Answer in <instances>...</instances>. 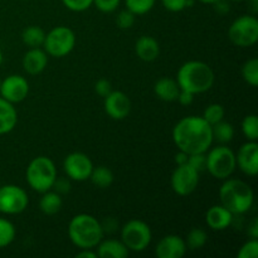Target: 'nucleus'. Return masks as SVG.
<instances>
[{
	"mask_svg": "<svg viewBox=\"0 0 258 258\" xmlns=\"http://www.w3.org/2000/svg\"><path fill=\"white\" fill-rule=\"evenodd\" d=\"M173 139L179 150L188 155L206 153L213 141L212 126L203 117L188 116L176 123Z\"/></svg>",
	"mask_w": 258,
	"mask_h": 258,
	"instance_id": "1",
	"label": "nucleus"
},
{
	"mask_svg": "<svg viewBox=\"0 0 258 258\" xmlns=\"http://www.w3.org/2000/svg\"><path fill=\"white\" fill-rule=\"evenodd\" d=\"M214 73L207 63L190 60L184 63L178 72V85L180 90L188 92L202 93L213 86Z\"/></svg>",
	"mask_w": 258,
	"mask_h": 258,
	"instance_id": "2",
	"label": "nucleus"
},
{
	"mask_svg": "<svg viewBox=\"0 0 258 258\" xmlns=\"http://www.w3.org/2000/svg\"><path fill=\"white\" fill-rule=\"evenodd\" d=\"M68 234L76 246L82 249H90L100 243L103 229L95 217L90 214H78L71 221Z\"/></svg>",
	"mask_w": 258,
	"mask_h": 258,
	"instance_id": "3",
	"label": "nucleus"
},
{
	"mask_svg": "<svg viewBox=\"0 0 258 258\" xmlns=\"http://www.w3.org/2000/svg\"><path fill=\"white\" fill-rule=\"evenodd\" d=\"M222 206L232 214H243L253 204V191L251 186L238 179H229L219 190Z\"/></svg>",
	"mask_w": 258,
	"mask_h": 258,
	"instance_id": "4",
	"label": "nucleus"
},
{
	"mask_svg": "<svg viewBox=\"0 0 258 258\" xmlns=\"http://www.w3.org/2000/svg\"><path fill=\"white\" fill-rule=\"evenodd\" d=\"M55 179H57V170L49 158L38 156L30 161L27 169V181L30 188L44 193L53 188Z\"/></svg>",
	"mask_w": 258,
	"mask_h": 258,
	"instance_id": "5",
	"label": "nucleus"
},
{
	"mask_svg": "<svg viewBox=\"0 0 258 258\" xmlns=\"http://www.w3.org/2000/svg\"><path fill=\"white\" fill-rule=\"evenodd\" d=\"M237 165L236 155L226 146H218L207 155V169L217 179H227Z\"/></svg>",
	"mask_w": 258,
	"mask_h": 258,
	"instance_id": "6",
	"label": "nucleus"
},
{
	"mask_svg": "<svg viewBox=\"0 0 258 258\" xmlns=\"http://www.w3.org/2000/svg\"><path fill=\"white\" fill-rule=\"evenodd\" d=\"M229 39L238 47H251L258 40V20L254 17L243 15L232 23Z\"/></svg>",
	"mask_w": 258,
	"mask_h": 258,
	"instance_id": "7",
	"label": "nucleus"
},
{
	"mask_svg": "<svg viewBox=\"0 0 258 258\" xmlns=\"http://www.w3.org/2000/svg\"><path fill=\"white\" fill-rule=\"evenodd\" d=\"M121 238L127 249L141 252L148 248L151 242V231L146 223L141 221H130L123 226Z\"/></svg>",
	"mask_w": 258,
	"mask_h": 258,
	"instance_id": "8",
	"label": "nucleus"
},
{
	"mask_svg": "<svg viewBox=\"0 0 258 258\" xmlns=\"http://www.w3.org/2000/svg\"><path fill=\"white\" fill-rule=\"evenodd\" d=\"M76 43L75 33L67 27H57L50 30L44 39L47 53L53 57H64L73 49Z\"/></svg>",
	"mask_w": 258,
	"mask_h": 258,
	"instance_id": "9",
	"label": "nucleus"
},
{
	"mask_svg": "<svg viewBox=\"0 0 258 258\" xmlns=\"http://www.w3.org/2000/svg\"><path fill=\"white\" fill-rule=\"evenodd\" d=\"M28 206V196L17 185L0 188V212L5 214L22 213Z\"/></svg>",
	"mask_w": 258,
	"mask_h": 258,
	"instance_id": "10",
	"label": "nucleus"
},
{
	"mask_svg": "<svg viewBox=\"0 0 258 258\" xmlns=\"http://www.w3.org/2000/svg\"><path fill=\"white\" fill-rule=\"evenodd\" d=\"M199 183V173L188 163L178 165L171 175V186L179 196H189Z\"/></svg>",
	"mask_w": 258,
	"mask_h": 258,
	"instance_id": "11",
	"label": "nucleus"
},
{
	"mask_svg": "<svg viewBox=\"0 0 258 258\" xmlns=\"http://www.w3.org/2000/svg\"><path fill=\"white\" fill-rule=\"evenodd\" d=\"M92 161L86 154L73 153L66 158L64 170L71 179L77 181H83L90 178L92 173Z\"/></svg>",
	"mask_w": 258,
	"mask_h": 258,
	"instance_id": "12",
	"label": "nucleus"
},
{
	"mask_svg": "<svg viewBox=\"0 0 258 258\" xmlns=\"http://www.w3.org/2000/svg\"><path fill=\"white\" fill-rule=\"evenodd\" d=\"M28 92H29V85H28L27 80L22 76H9L0 85L2 97L9 101L10 103L23 101L27 97Z\"/></svg>",
	"mask_w": 258,
	"mask_h": 258,
	"instance_id": "13",
	"label": "nucleus"
},
{
	"mask_svg": "<svg viewBox=\"0 0 258 258\" xmlns=\"http://www.w3.org/2000/svg\"><path fill=\"white\" fill-rule=\"evenodd\" d=\"M105 110L113 120H122L130 113V98L120 91H112L105 97Z\"/></svg>",
	"mask_w": 258,
	"mask_h": 258,
	"instance_id": "14",
	"label": "nucleus"
},
{
	"mask_svg": "<svg viewBox=\"0 0 258 258\" xmlns=\"http://www.w3.org/2000/svg\"><path fill=\"white\" fill-rule=\"evenodd\" d=\"M236 161L239 168L247 175L254 176L258 173V145L256 141L242 145L239 149L238 155L236 156Z\"/></svg>",
	"mask_w": 258,
	"mask_h": 258,
	"instance_id": "15",
	"label": "nucleus"
},
{
	"mask_svg": "<svg viewBox=\"0 0 258 258\" xmlns=\"http://www.w3.org/2000/svg\"><path fill=\"white\" fill-rule=\"evenodd\" d=\"M186 252V244L181 237L166 236L158 243L155 249L159 258H181Z\"/></svg>",
	"mask_w": 258,
	"mask_h": 258,
	"instance_id": "16",
	"label": "nucleus"
},
{
	"mask_svg": "<svg viewBox=\"0 0 258 258\" xmlns=\"http://www.w3.org/2000/svg\"><path fill=\"white\" fill-rule=\"evenodd\" d=\"M206 221L214 231H223L232 223V213L223 206H214L207 212Z\"/></svg>",
	"mask_w": 258,
	"mask_h": 258,
	"instance_id": "17",
	"label": "nucleus"
},
{
	"mask_svg": "<svg viewBox=\"0 0 258 258\" xmlns=\"http://www.w3.org/2000/svg\"><path fill=\"white\" fill-rule=\"evenodd\" d=\"M47 54L39 48H32L23 58V67L30 75H38L47 66Z\"/></svg>",
	"mask_w": 258,
	"mask_h": 258,
	"instance_id": "18",
	"label": "nucleus"
},
{
	"mask_svg": "<svg viewBox=\"0 0 258 258\" xmlns=\"http://www.w3.org/2000/svg\"><path fill=\"white\" fill-rule=\"evenodd\" d=\"M135 50L140 59L145 60V62H151L158 58L159 53H160V47L153 37L144 35L136 42Z\"/></svg>",
	"mask_w": 258,
	"mask_h": 258,
	"instance_id": "19",
	"label": "nucleus"
},
{
	"mask_svg": "<svg viewBox=\"0 0 258 258\" xmlns=\"http://www.w3.org/2000/svg\"><path fill=\"white\" fill-rule=\"evenodd\" d=\"M17 125V111L9 101L0 97V135L8 134Z\"/></svg>",
	"mask_w": 258,
	"mask_h": 258,
	"instance_id": "20",
	"label": "nucleus"
},
{
	"mask_svg": "<svg viewBox=\"0 0 258 258\" xmlns=\"http://www.w3.org/2000/svg\"><path fill=\"white\" fill-rule=\"evenodd\" d=\"M154 91L160 100L171 102V101H175L178 98L180 87H179L178 82L171 80V78H161L155 83Z\"/></svg>",
	"mask_w": 258,
	"mask_h": 258,
	"instance_id": "21",
	"label": "nucleus"
},
{
	"mask_svg": "<svg viewBox=\"0 0 258 258\" xmlns=\"http://www.w3.org/2000/svg\"><path fill=\"white\" fill-rule=\"evenodd\" d=\"M97 254L101 258H126L128 256V249L123 242L107 239L100 244Z\"/></svg>",
	"mask_w": 258,
	"mask_h": 258,
	"instance_id": "22",
	"label": "nucleus"
},
{
	"mask_svg": "<svg viewBox=\"0 0 258 258\" xmlns=\"http://www.w3.org/2000/svg\"><path fill=\"white\" fill-rule=\"evenodd\" d=\"M44 196L42 197L39 202L40 211L44 214H48V216H53V214L58 213L62 208V199H60L59 194L58 193H47L44 191Z\"/></svg>",
	"mask_w": 258,
	"mask_h": 258,
	"instance_id": "23",
	"label": "nucleus"
},
{
	"mask_svg": "<svg viewBox=\"0 0 258 258\" xmlns=\"http://www.w3.org/2000/svg\"><path fill=\"white\" fill-rule=\"evenodd\" d=\"M22 38L23 42L29 45L30 48H38L44 43L45 33L43 32L42 28L32 25V27H28L27 29H24Z\"/></svg>",
	"mask_w": 258,
	"mask_h": 258,
	"instance_id": "24",
	"label": "nucleus"
},
{
	"mask_svg": "<svg viewBox=\"0 0 258 258\" xmlns=\"http://www.w3.org/2000/svg\"><path fill=\"white\" fill-rule=\"evenodd\" d=\"M90 179L98 188H108L113 181V174L106 166H98V168L92 169Z\"/></svg>",
	"mask_w": 258,
	"mask_h": 258,
	"instance_id": "25",
	"label": "nucleus"
},
{
	"mask_svg": "<svg viewBox=\"0 0 258 258\" xmlns=\"http://www.w3.org/2000/svg\"><path fill=\"white\" fill-rule=\"evenodd\" d=\"M212 135H213V139L218 140L219 143H229L234 136V128L231 123L219 121L212 125Z\"/></svg>",
	"mask_w": 258,
	"mask_h": 258,
	"instance_id": "26",
	"label": "nucleus"
},
{
	"mask_svg": "<svg viewBox=\"0 0 258 258\" xmlns=\"http://www.w3.org/2000/svg\"><path fill=\"white\" fill-rule=\"evenodd\" d=\"M207 239H208V236H207L206 231L201 228H193L188 233L185 244L190 249H199L207 243Z\"/></svg>",
	"mask_w": 258,
	"mask_h": 258,
	"instance_id": "27",
	"label": "nucleus"
},
{
	"mask_svg": "<svg viewBox=\"0 0 258 258\" xmlns=\"http://www.w3.org/2000/svg\"><path fill=\"white\" fill-rule=\"evenodd\" d=\"M242 75L247 83L256 87L258 85V59L253 58L244 63L243 68H242Z\"/></svg>",
	"mask_w": 258,
	"mask_h": 258,
	"instance_id": "28",
	"label": "nucleus"
},
{
	"mask_svg": "<svg viewBox=\"0 0 258 258\" xmlns=\"http://www.w3.org/2000/svg\"><path fill=\"white\" fill-rule=\"evenodd\" d=\"M15 228L9 221L0 218V248L7 247L14 241Z\"/></svg>",
	"mask_w": 258,
	"mask_h": 258,
	"instance_id": "29",
	"label": "nucleus"
},
{
	"mask_svg": "<svg viewBox=\"0 0 258 258\" xmlns=\"http://www.w3.org/2000/svg\"><path fill=\"white\" fill-rule=\"evenodd\" d=\"M242 130L246 138L251 141H256L258 139V118L256 115H248L244 117L242 122Z\"/></svg>",
	"mask_w": 258,
	"mask_h": 258,
	"instance_id": "30",
	"label": "nucleus"
},
{
	"mask_svg": "<svg viewBox=\"0 0 258 258\" xmlns=\"http://www.w3.org/2000/svg\"><path fill=\"white\" fill-rule=\"evenodd\" d=\"M223 117H224V108L222 107L221 105H218V103L209 105L208 107L206 108V111H204L203 118L211 126L223 120Z\"/></svg>",
	"mask_w": 258,
	"mask_h": 258,
	"instance_id": "31",
	"label": "nucleus"
},
{
	"mask_svg": "<svg viewBox=\"0 0 258 258\" xmlns=\"http://www.w3.org/2000/svg\"><path fill=\"white\" fill-rule=\"evenodd\" d=\"M155 4V0H126V7L134 14H145Z\"/></svg>",
	"mask_w": 258,
	"mask_h": 258,
	"instance_id": "32",
	"label": "nucleus"
},
{
	"mask_svg": "<svg viewBox=\"0 0 258 258\" xmlns=\"http://www.w3.org/2000/svg\"><path fill=\"white\" fill-rule=\"evenodd\" d=\"M258 256V242L256 238L248 241L242 246L238 252V258H256Z\"/></svg>",
	"mask_w": 258,
	"mask_h": 258,
	"instance_id": "33",
	"label": "nucleus"
},
{
	"mask_svg": "<svg viewBox=\"0 0 258 258\" xmlns=\"http://www.w3.org/2000/svg\"><path fill=\"white\" fill-rule=\"evenodd\" d=\"M186 163L191 166L193 169H196L198 173H201L202 170L207 169V155L206 153H198V154H191L188 156V161Z\"/></svg>",
	"mask_w": 258,
	"mask_h": 258,
	"instance_id": "34",
	"label": "nucleus"
},
{
	"mask_svg": "<svg viewBox=\"0 0 258 258\" xmlns=\"http://www.w3.org/2000/svg\"><path fill=\"white\" fill-rule=\"evenodd\" d=\"M116 22H117L120 28H122V29H128V28L133 27L134 23H135V14L131 13L128 9L122 10V12L117 15V20H116Z\"/></svg>",
	"mask_w": 258,
	"mask_h": 258,
	"instance_id": "35",
	"label": "nucleus"
},
{
	"mask_svg": "<svg viewBox=\"0 0 258 258\" xmlns=\"http://www.w3.org/2000/svg\"><path fill=\"white\" fill-rule=\"evenodd\" d=\"M62 2L68 9L73 10V12H83L87 8H90L93 0H62Z\"/></svg>",
	"mask_w": 258,
	"mask_h": 258,
	"instance_id": "36",
	"label": "nucleus"
},
{
	"mask_svg": "<svg viewBox=\"0 0 258 258\" xmlns=\"http://www.w3.org/2000/svg\"><path fill=\"white\" fill-rule=\"evenodd\" d=\"M93 3L101 12L110 13L113 12L118 7L120 0H93Z\"/></svg>",
	"mask_w": 258,
	"mask_h": 258,
	"instance_id": "37",
	"label": "nucleus"
},
{
	"mask_svg": "<svg viewBox=\"0 0 258 258\" xmlns=\"http://www.w3.org/2000/svg\"><path fill=\"white\" fill-rule=\"evenodd\" d=\"M163 5L170 12H180L186 7L188 0H161Z\"/></svg>",
	"mask_w": 258,
	"mask_h": 258,
	"instance_id": "38",
	"label": "nucleus"
},
{
	"mask_svg": "<svg viewBox=\"0 0 258 258\" xmlns=\"http://www.w3.org/2000/svg\"><path fill=\"white\" fill-rule=\"evenodd\" d=\"M96 88V92L98 93L100 96L102 97H106L107 95H110L112 92V86H111L110 81L107 80H100L95 86Z\"/></svg>",
	"mask_w": 258,
	"mask_h": 258,
	"instance_id": "39",
	"label": "nucleus"
},
{
	"mask_svg": "<svg viewBox=\"0 0 258 258\" xmlns=\"http://www.w3.org/2000/svg\"><path fill=\"white\" fill-rule=\"evenodd\" d=\"M193 98H194L193 93L188 92V91H185V90H180V92H179L178 98H176V100H179V102H180L181 105L188 106L193 102Z\"/></svg>",
	"mask_w": 258,
	"mask_h": 258,
	"instance_id": "40",
	"label": "nucleus"
},
{
	"mask_svg": "<svg viewBox=\"0 0 258 258\" xmlns=\"http://www.w3.org/2000/svg\"><path fill=\"white\" fill-rule=\"evenodd\" d=\"M53 186H55L58 193H66V191L70 190V183H68L67 180H64V179H60V180H57V179H55Z\"/></svg>",
	"mask_w": 258,
	"mask_h": 258,
	"instance_id": "41",
	"label": "nucleus"
},
{
	"mask_svg": "<svg viewBox=\"0 0 258 258\" xmlns=\"http://www.w3.org/2000/svg\"><path fill=\"white\" fill-rule=\"evenodd\" d=\"M188 154L183 153V151H180L179 154H176L175 156V163L178 164V165H181V164H185L186 161H188Z\"/></svg>",
	"mask_w": 258,
	"mask_h": 258,
	"instance_id": "42",
	"label": "nucleus"
},
{
	"mask_svg": "<svg viewBox=\"0 0 258 258\" xmlns=\"http://www.w3.org/2000/svg\"><path fill=\"white\" fill-rule=\"evenodd\" d=\"M249 233H251V236L253 237V238H257L258 237V221L257 219H254V221L252 222L251 228H249Z\"/></svg>",
	"mask_w": 258,
	"mask_h": 258,
	"instance_id": "43",
	"label": "nucleus"
},
{
	"mask_svg": "<svg viewBox=\"0 0 258 258\" xmlns=\"http://www.w3.org/2000/svg\"><path fill=\"white\" fill-rule=\"evenodd\" d=\"M96 257H97V254L93 253V252H90L88 249H85V251L77 254V258H96Z\"/></svg>",
	"mask_w": 258,
	"mask_h": 258,
	"instance_id": "44",
	"label": "nucleus"
},
{
	"mask_svg": "<svg viewBox=\"0 0 258 258\" xmlns=\"http://www.w3.org/2000/svg\"><path fill=\"white\" fill-rule=\"evenodd\" d=\"M199 2L206 3V4H214V3L218 2V0H199Z\"/></svg>",
	"mask_w": 258,
	"mask_h": 258,
	"instance_id": "45",
	"label": "nucleus"
},
{
	"mask_svg": "<svg viewBox=\"0 0 258 258\" xmlns=\"http://www.w3.org/2000/svg\"><path fill=\"white\" fill-rule=\"evenodd\" d=\"M2 60H3V54H2V50H0V64H2Z\"/></svg>",
	"mask_w": 258,
	"mask_h": 258,
	"instance_id": "46",
	"label": "nucleus"
},
{
	"mask_svg": "<svg viewBox=\"0 0 258 258\" xmlns=\"http://www.w3.org/2000/svg\"><path fill=\"white\" fill-rule=\"evenodd\" d=\"M232 2H243V0H232Z\"/></svg>",
	"mask_w": 258,
	"mask_h": 258,
	"instance_id": "47",
	"label": "nucleus"
},
{
	"mask_svg": "<svg viewBox=\"0 0 258 258\" xmlns=\"http://www.w3.org/2000/svg\"><path fill=\"white\" fill-rule=\"evenodd\" d=\"M0 85H2V81H0Z\"/></svg>",
	"mask_w": 258,
	"mask_h": 258,
	"instance_id": "48",
	"label": "nucleus"
}]
</instances>
